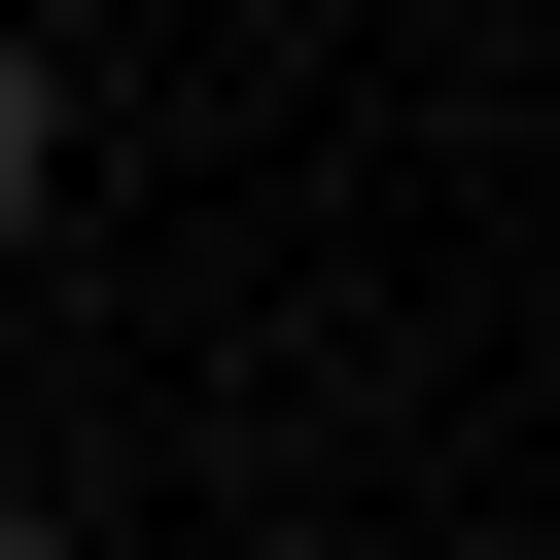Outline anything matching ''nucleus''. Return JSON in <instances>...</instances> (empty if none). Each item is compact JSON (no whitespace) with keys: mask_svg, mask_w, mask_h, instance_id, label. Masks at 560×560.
Returning a JSON list of instances; mask_svg holds the SVG:
<instances>
[{"mask_svg":"<svg viewBox=\"0 0 560 560\" xmlns=\"http://www.w3.org/2000/svg\"><path fill=\"white\" fill-rule=\"evenodd\" d=\"M35 210H70V70L0 35V245H35Z\"/></svg>","mask_w":560,"mask_h":560,"instance_id":"nucleus-1","label":"nucleus"},{"mask_svg":"<svg viewBox=\"0 0 560 560\" xmlns=\"http://www.w3.org/2000/svg\"><path fill=\"white\" fill-rule=\"evenodd\" d=\"M0 560H70V525H35V490H0Z\"/></svg>","mask_w":560,"mask_h":560,"instance_id":"nucleus-2","label":"nucleus"},{"mask_svg":"<svg viewBox=\"0 0 560 560\" xmlns=\"http://www.w3.org/2000/svg\"><path fill=\"white\" fill-rule=\"evenodd\" d=\"M245 560H315V525H245Z\"/></svg>","mask_w":560,"mask_h":560,"instance_id":"nucleus-3","label":"nucleus"}]
</instances>
